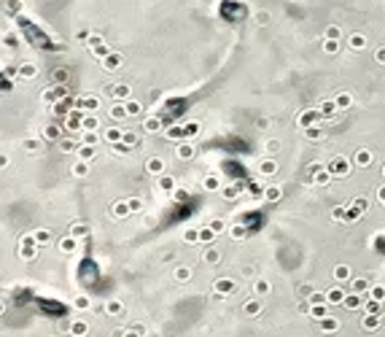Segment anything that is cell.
I'll return each mask as SVG.
<instances>
[{"instance_id": "6da1fadb", "label": "cell", "mask_w": 385, "mask_h": 337, "mask_svg": "<svg viewBox=\"0 0 385 337\" xmlns=\"http://www.w3.org/2000/svg\"><path fill=\"white\" fill-rule=\"evenodd\" d=\"M221 16L229 19L232 25H240L248 16V5L243 0H221Z\"/></svg>"}, {"instance_id": "7a4b0ae2", "label": "cell", "mask_w": 385, "mask_h": 337, "mask_svg": "<svg viewBox=\"0 0 385 337\" xmlns=\"http://www.w3.org/2000/svg\"><path fill=\"white\" fill-rule=\"evenodd\" d=\"M35 256H38L35 235H22V240H19V259L22 262H32Z\"/></svg>"}, {"instance_id": "3957f363", "label": "cell", "mask_w": 385, "mask_h": 337, "mask_svg": "<svg viewBox=\"0 0 385 337\" xmlns=\"http://www.w3.org/2000/svg\"><path fill=\"white\" fill-rule=\"evenodd\" d=\"M81 122H84V111L81 108H73L65 116V130L67 133H81Z\"/></svg>"}, {"instance_id": "277c9868", "label": "cell", "mask_w": 385, "mask_h": 337, "mask_svg": "<svg viewBox=\"0 0 385 337\" xmlns=\"http://www.w3.org/2000/svg\"><path fill=\"white\" fill-rule=\"evenodd\" d=\"M78 237H73V235H65V237H60V240H57V248L62 251V254H76L78 251Z\"/></svg>"}, {"instance_id": "5b68a950", "label": "cell", "mask_w": 385, "mask_h": 337, "mask_svg": "<svg viewBox=\"0 0 385 337\" xmlns=\"http://www.w3.org/2000/svg\"><path fill=\"white\" fill-rule=\"evenodd\" d=\"M73 108H81V111H97L100 108V100L97 97H78V100H73Z\"/></svg>"}, {"instance_id": "8992f818", "label": "cell", "mask_w": 385, "mask_h": 337, "mask_svg": "<svg viewBox=\"0 0 385 337\" xmlns=\"http://www.w3.org/2000/svg\"><path fill=\"white\" fill-rule=\"evenodd\" d=\"M102 310H105V316H124V302L122 300H108L105 305H102Z\"/></svg>"}, {"instance_id": "52a82bcc", "label": "cell", "mask_w": 385, "mask_h": 337, "mask_svg": "<svg viewBox=\"0 0 385 337\" xmlns=\"http://www.w3.org/2000/svg\"><path fill=\"white\" fill-rule=\"evenodd\" d=\"M67 235H73V237H78V240H84V237L89 235V224H86V221H73L70 230H67Z\"/></svg>"}, {"instance_id": "ba28073f", "label": "cell", "mask_w": 385, "mask_h": 337, "mask_svg": "<svg viewBox=\"0 0 385 337\" xmlns=\"http://www.w3.org/2000/svg\"><path fill=\"white\" fill-rule=\"evenodd\" d=\"M67 335H70V337H86V335H89V324H86V321H70Z\"/></svg>"}, {"instance_id": "9c48e42d", "label": "cell", "mask_w": 385, "mask_h": 337, "mask_svg": "<svg viewBox=\"0 0 385 337\" xmlns=\"http://www.w3.org/2000/svg\"><path fill=\"white\" fill-rule=\"evenodd\" d=\"M108 92H111L113 97H116V100H122V102H127V100H129V95H132L127 84H113V87L108 89Z\"/></svg>"}, {"instance_id": "30bf717a", "label": "cell", "mask_w": 385, "mask_h": 337, "mask_svg": "<svg viewBox=\"0 0 385 337\" xmlns=\"http://www.w3.org/2000/svg\"><path fill=\"white\" fill-rule=\"evenodd\" d=\"M16 73H19L22 78H27V81H30V78L38 76V65H32V62H22V65L16 67Z\"/></svg>"}, {"instance_id": "8fae6325", "label": "cell", "mask_w": 385, "mask_h": 337, "mask_svg": "<svg viewBox=\"0 0 385 337\" xmlns=\"http://www.w3.org/2000/svg\"><path fill=\"white\" fill-rule=\"evenodd\" d=\"M78 146H81L78 138H62L60 140V151H65V154H78Z\"/></svg>"}, {"instance_id": "7c38bea8", "label": "cell", "mask_w": 385, "mask_h": 337, "mask_svg": "<svg viewBox=\"0 0 385 337\" xmlns=\"http://www.w3.org/2000/svg\"><path fill=\"white\" fill-rule=\"evenodd\" d=\"M43 140H57V143H60V140H62V127H57V124H46V127H43Z\"/></svg>"}, {"instance_id": "4fadbf2b", "label": "cell", "mask_w": 385, "mask_h": 337, "mask_svg": "<svg viewBox=\"0 0 385 337\" xmlns=\"http://www.w3.org/2000/svg\"><path fill=\"white\" fill-rule=\"evenodd\" d=\"M102 67H105L108 73H113L116 67H122V54H108V57H102Z\"/></svg>"}, {"instance_id": "5bb4252c", "label": "cell", "mask_w": 385, "mask_h": 337, "mask_svg": "<svg viewBox=\"0 0 385 337\" xmlns=\"http://www.w3.org/2000/svg\"><path fill=\"white\" fill-rule=\"evenodd\" d=\"M108 116L113 119V122H122V119H127V105L124 102H116V105H111V111H108Z\"/></svg>"}, {"instance_id": "9a60e30c", "label": "cell", "mask_w": 385, "mask_h": 337, "mask_svg": "<svg viewBox=\"0 0 385 337\" xmlns=\"http://www.w3.org/2000/svg\"><path fill=\"white\" fill-rule=\"evenodd\" d=\"M100 127V119L95 116V111H84V122H81V133L84 130H97Z\"/></svg>"}, {"instance_id": "2e32d148", "label": "cell", "mask_w": 385, "mask_h": 337, "mask_svg": "<svg viewBox=\"0 0 385 337\" xmlns=\"http://www.w3.org/2000/svg\"><path fill=\"white\" fill-rule=\"evenodd\" d=\"M95 157H97V146H92V143H81V146H78V159L92 162Z\"/></svg>"}, {"instance_id": "e0dca14e", "label": "cell", "mask_w": 385, "mask_h": 337, "mask_svg": "<svg viewBox=\"0 0 385 337\" xmlns=\"http://www.w3.org/2000/svg\"><path fill=\"white\" fill-rule=\"evenodd\" d=\"M146 170L148 173H154V175H159V173H164V159H159V157H151L146 162Z\"/></svg>"}, {"instance_id": "ac0fdd59", "label": "cell", "mask_w": 385, "mask_h": 337, "mask_svg": "<svg viewBox=\"0 0 385 337\" xmlns=\"http://www.w3.org/2000/svg\"><path fill=\"white\" fill-rule=\"evenodd\" d=\"M113 216H116V219H124V216H129L132 213V208H129V202L127 200H122V202H113Z\"/></svg>"}, {"instance_id": "d6986e66", "label": "cell", "mask_w": 385, "mask_h": 337, "mask_svg": "<svg viewBox=\"0 0 385 337\" xmlns=\"http://www.w3.org/2000/svg\"><path fill=\"white\" fill-rule=\"evenodd\" d=\"M102 138H105V140H108V143H111V146H113V143H119V140H122V138H124V133H122V130H119V127H108V130H105V133H102Z\"/></svg>"}, {"instance_id": "ffe728a7", "label": "cell", "mask_w": 385, "mask_h": 337, "mask_svg": "<svg viewBox=\"0 0 385 337\" xmlns=\"http://www.w3.org/2000/svg\"><path fill=\"white\" fill-rule=\"evenodd\" d=\"M73 307H76V310H92V297L89 294H78L76 300H73Z\"/></svg>"}, {"instance_id": "44dd1931", "label": "cell", "mask_w": 385, "mask_h": 337, "mask_svg": "<svg viewBox=\"0 0 385 337\" xmlns=\"http://www.w3.org/2000/svg\"><path fill=\"white\" fill-rule=\"evenodd\" d=\"M32 235H35V243H38V245H49L51 240H54V237H51V232L46 230V227H41V230H35V232H32Z\"/></svg>"}, {"instance_id": "7402d4cb", "label": "cell", "mask_w": 385, "mask_h": 337, "mask_svg": "<svg viewBox=\"0 0 385 337\" xmlns=\"http://www.w3.org/2000/svg\"><path fill=\"white\" fill-rule=\"evenodd\" d=\"M73 175H76V178H84V175H89V162H86V159H78V162L73 165Z\"/></svg>"}, {"instance_id": "603a6c76", "label": "cell", "mask_w": 385, "mask_h": 337, "mask_svg": "<svg viewBox=\"0 0 385 337\" xmlns=\"http://www.w3.org/2000/svg\"><path fill=\"white\" fill-rule=\"evenodd\" d=\"M143 130H146V133H159V130H162V119H159V116H151V119H146V124H143Z\"/></svg>"}, {"instance_id": "cb8c5ba5", "label": "cell", "mask_w": 385, "mask_h": 337, "mask_svg": "<svg viewBox=\"0 0 385 337\" xmlns=\"http://www.w3.org/2000/svg\"><path fill=\"white\" fill-rule=\"evenodd\" d=\"M218 294H232L234 291V281H226V278H224V281H216V286H213Z\"/></svg>"}, {"instance_id": "d4e9b609", "label": "cell", "mask_w": 385, "mask_h": 337, "mask_svg": "<svg viewBox=\"0 0 385 337\" xmlns=\"http://www.w3.org/2000/svg\"><path fill=\"white\" fill-rule=\"evenodd\" d=\"M97 140H100L97 130H84V133H81V143H92V146H97Z\"/></svg>"}, {"instance_id": "484cf974", "label": "cell", "mask_w": 385, "mask_h": 337, "mask_svg": "<svg viewBox=\"0 0 385 337\" xmlns=\"http://www.w3.org/2000/svg\"><path fill=\"white\" fill-rule=\"evenodd\" d=\"M178 157H181V159H192V157H194V148L189 146V143L178 146Z\"/></svg>"}, {"instance_id": "4316f807", "label": "cell", "mask_w": 385, "mask_h": 337, "mask_svg": "<svg viewBox=\"0 0 385 337\" xmlns=\"http://www.w3.org/2000/svg\"><path fill=\"white\" fill-rule=\"evenodd\" d=\"M22 146H25V148H27V151H30V154H32V151H41V140H38V138H27V140H25V143H22Z\"/></svg>"}, {"instance_id": "83f0119b", "label": "cell", "mask_w": 385, "mask_h": 337, "mask_svg": "<svg viewBox=\"0 0 385 337\" xmlns=\"http://www.w3.org/2000/svg\"><path fill=\"white\" fill-rule=\"evenodd\" d=\"M122 143H127L129 148H132V146H137V133L127 130V133H124V138H122Z\"/></svg>"}, {"instance_id": "f1b7e54d", "label": "cell", "mask_w": 385, "mask_h": 337, "mask_svg": "<svg viewBox=\"0 0 385 337\" xmlns=\"http://www.w3.org/2000/svg\"><path fill=\"white\" fill-rule=\"evenodd\" d=\"M124 105H127V113H129V116H137V113H140V102H135V100H127V102H124Z\"/></svg>"}, {"instance_id": "f546056e", "label": "cell", "mask_w": 385, "mask_h": 337, "mask_svg": "<svg viewBox=\"0 0 385 337\" xmlns=\"http://www.w3.org/2000/svg\"><path fill=\"white\" fill-rule=\"evenodd\" d=\"M175 278H178V281H189V278H192V270H189V267H178Z\"/></svg>"}, {"instance_id": "4dcf8cb0", "label": "cell", "mask_w": 385, "mask_h": 337, "mask_svg": "<svg viewBox=\"0 0 385 337\" xmlns=\"http://www.w3.org/2000/svg\"><path fill=\"white\" fill-rule=\"evenodd\" d=\"M159 186H162V189H164V192H170V189H172V186H175V181H172V178H170V175H162V178H159Z\"/></svg>"}, {"instance_id": "1f68e13d", "label": "cell", "mask_w": 385, "mask_h": 337, "mask_svg": "<svg viewBox=\"0 0 385 337\" xmlns=\"http://www.w3.org/2000/svg\"><path fill=\"white\" fill-rule=\"evenodd\" d=\"M51 78H54V84H65L67 81V70H54V73H51Z\"/></svg>"}, {"instance_id": "d6a6232c", "label": "cell", "mask_w": 385, "mask_h": 337, "mask_svg": "<svg viewBox=\"0 0 385 337\" xmlns=\"http://www.w3.org/2000/svg\"><path fill=\"white\" fill-rule=\"evenodd\" d=\"M205 262H208V265H216V262H218V251L208 248V251H205Z\"/></svg>"}, {"instance_id": "836d02e7", "label": "cell", "mask_w": 385, "mask_h": 337, "mask_svg": "<svg viewBox=\"0 0 385 337\" xmlns=\"http://www.w3.org/2000/svg\"><path fill=\"white\" fill-rule=\"evenodd\" d=\"M199 240L210 243V240H213V230H199Z\"/></svg>"}, {"instance_id": "e575fe53", "label": "cell", "mask_w": 385, "mask_h": 337, "mask_svg": "<svg viewBox=\"0 0 385 337\" xmlns=\"http://www.w3.org/2000/svg\"><path fill=\"white\" fill-rule=\"evenodd\" d=\"M127 202H129L132 213H135V210H140V208H143V202H140V200H137V197H132V200H127Z\"/></svg>"}, {"instance_id": "d590c367", "label": "cell", "mask_w": 385, "mask_h": 337, "mask_svg": "<svg viewBox=\"0 0 385 337\" xmlns=\"http://www.w3.org/2000/svg\"><path fill=\"white\" fill-rule=\"evenodd\" d=\"M122 337H143V332H140V329H124Z\"/></svg>"}, {"instance_id": "8d00e7d4", "label": "cell", "mask_w": 385, "mask_h": 337, "mask_svg": "<svg viewBox=\"0 0 385 337\" xmlns=\"http://www.w3.org/2000/svg\"><path fill=\"white\" fill-rule=\"evenodd\" d=\"M210 230H213V232H221V230H224V221H213V224H210Z\"/></svg>"}, {"instance_id": "74e56055", "label": "cell", "mask_w": 385, "mask_h": 337, "mask_svg": "<svg viewBox=\"0 0 385 337\" xmlns=\"http://www.w3.org/2000/svg\"><path fill=\"white\" fill-rule=\"evenodd\" d=\"M245 310H248V313H258V305H256V302H248V305H245Z\"/></svg>"}, {"instance_id": "f35d334b", "label": "cell", "mask_w": 385, "mask_h": 337, "mask_svg": "<svg viewBox=\"0 0 385 337\" xmlns=\"http://www.w3.org/2000/svg\"><path fill=\"white\" fill-rule=\"evenodd\" d=\"M8 168V157H5V154H0V170H5Z\"/></svg>"}, {"instance_id": "ab89813d", "label": "cell", "mask_w": 385, "mask_h": 337, "mask_svg": "<svg viewBox=\"0 0 385 337\" xmlns=\"http://www.w3.org/2000/svg\"><path fill=\"white\" fill-rule=\"evenodd\" d=\"M3 41H5V46H16V38L14 35H5Z\"/></svg>"}, {"instance_id": "60d3db41", "label": "cell", "mask_w": 385, "mask_h": 337, "mask_svg": "<svg viewBox=\"0 0 385 337\" xmlns=\"http://www.w3.org/2000/svg\"><path fill=\"white\" fill-rule=\"evenodd\" d=\"M186 197H189V194L183 192V189H178V192H175V200H186Z\"/></svg>"}, {"instance_id": "b9f144b4", "label": "cell", "mask_w": 385, "mask_h": 337, "mask_svg": "<svg viewBox=\"0 0 385 337\" xmlns=\"http://www.w3.org/2000/svg\"><path fill=\"white\" fill-rule=\"evenodd\" d=\"M122 335H124V329H113V335H111V337H122Z\"/></svg>"}, {"instance_id": "7bdbcfd3", "label": "cell", "mask_w": 385, "mask_h": 337, "mask_svg": "<svg viewBox=\"0 0 385 337\" xmlns=\"http://www.w3.org/2000/svg\"><path fill=\"white\" fill-rule=\"evenodd\" d=\"M3 313H5V302L0 300V316H3Z\"/></svg>"}]
</instances>
